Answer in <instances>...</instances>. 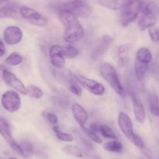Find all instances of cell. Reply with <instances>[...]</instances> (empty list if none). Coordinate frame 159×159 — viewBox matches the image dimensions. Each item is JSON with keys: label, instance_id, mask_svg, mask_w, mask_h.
Instances as JSON below:
<instances>
[{"label": "cell", "instance_id": "6da1fadb", "mask_svg": "<svg viewBox=\"0 0 159 159\" xmlns=\"http://www.w3.org/2000/svg\"><path fill=\"white\" fill-rule=\"evenodd\" d=\"M58 19L64 26L63 39L68 43H75L83 37L85 31L79 18L65 9H58Z\"/></svg>", "mask_w": 159, "mask_h": 159}, {"label": "cell", "instance_id": "7a4b0ae2", "mask_svg": "<svg viewBox=\"0 0 159 159\" xmlns=\"http://www.w3.org/2000/svg\"><path fill=\"white\" fill-rule=\"evenodd\" d=\"M159 20V6L154 0H141V17L138 26L141 31H145L156 25Z\"/></svg>", "mask_w": 159, "mask_h": 159}, {"label": "cell", "instance_id": "3957f363", "mask_svg": "<svg viewBox=\"0 0 159 159\" xmlns=\"http://www.w3.org/2000/svg\"><path fill=\"white\" fill-rule=\"evenodd\" d=\"M99 73L104 80L112 87L113 90L123 98L127 96L126 90L123 87L119 79L116 70L113 65L108 62H104L99 67Z\"/></svg>", "mask_w": 159, "mask_h": 159}, {"label": "cell", "instance_id": "277c9868", "mask_svg": "<svg viewBox=\"0 0 159 159\" xmlns=\"http://www.w3.org/2000/svg\"><path fill=\"white\" fill-rule=\"evenodd\" d=\"M118 126L124 136L133 143L137 147L144 149L145 144L142 139L134 131V126L131 118L124 112H120L117 118Z\"/></svg>", "mask_w": 159, "mask_h": 159}, {"label": "cell", "instance_id": "5b68a950", "mask_svg": "<svg viewBox=\"0 0 159 159\" xmlns=\"http://www.w3.org/2000/svg\"><path fill=\"white\" fill-rule=\"evenodd\" d=\"M58 9H65L74 14L78 18H87L93 13V8L85 1L71 0L61 3Z\"/></svg>", "mask_w": 159, "mask_h": 159}, {"label": "cell", "instance_id": "8992f818", "mask_svg": "<svg viewBox=\"0 0 159 159\" xmlns=\"http://www.w3.org/2000/svg\"><path fill=\"white\" fill-rule=\"evenodd\" d=\"M75 80L82 87L88 90L90 94L96 96H102L105 94L106 88L104 85L96 80L90 79L81 74L74 75Z\"/></svg>", "mask_w": 159, "mask_h": 159}, {"label": "cell", "instance_id": "52a82bcc", "mask_svg": "<svg viewBox=\"0 0 159 159\" xmlns=\"http://www.w3.org/2000/svg\"><path fill=\"white\" fill-rule=\"evenodd\" d=\"M19 13L24 20L35 26H45L48 23V19L42 16L38 11L28 6L23 5V6H20Z\"/></svg>", "mask_w": 159, "mask_h": 159}, {"label": "cell", "instance_id": "ba28073f", "mask_svg": "<svg viewBox=\"0 0 159 159\" xmlns=\"http://www.w3.org/2000/svg\"><path fill=\"white\" fill-rule=\"evenodd\" d=\"M1 104L5 110L14 113L20 110L21 107V98L16 90H8L2 95Z\"/></svg>", "mask_w": 159, "mask_h": 159}, {"label": "cell", "instance_id": "9c48e42d", "mask_svg": "<svg viewBox=\"0 0 159 159\" xmlns=\"http://www.w3.org/2000/svg\"><path fill=\"white\" fill-rule=\"evenodd\" d=\"M141 0L121 9L120 13V23L121 26L126 27L135 21L141 13Z\"/></svg>", "mask_w": 159, "mask_h": 159}, {"label": "cell", "instance_id": "30bf717a", "mask_svg": "<svg viewBox=\"0 0 159 159\" xmlns=\"http://www.w3.org/2000/svg\"><path fill=\"white\" fill-rule=\"evenodd\" d=\"M0 135L6 141V143L9 144L11 149L15 151L16 154L23 156V151L21 149V147L18 143L16 142L12 137V133H11V129L9 123L7 120L3 117L0 116Z\"/></svg>", "mask_w": 159, "mask_h": 159}, {"label": "cell", "instance_id": "8fae6325", "mask_svg": "<svg viewBox=\"0 0 159 159\" xmlns=\"http://www.w3.org/2000/svg\"><path fill=\"white\" fill-rule=\"evenodd\" d=\"M64 46L60 45H53L49 48L48 54L51 65L56 69H62L65 66V58L63 54Z\"/></svg>", "mask_w": 159, "mask_h": 159}, {"label": "cell", "instance_id": "7c38bea8", "mask_svg": "<svg viewBox=\"0 0 159 159\" xmlns=\"http://www.w3.org/2000/svg\"><path fill=\"white\" fill-rule=\"evenodd\" d=\"M2 77L4 82L9 87L13 88L16 91L19 92L22 94H26V86L22 82L21 80L19 79L13 73L8 70H3Z\"/></svg>", "mask_w": 159, "mask_h": 159}, {"label": "cell", "instance_id": "4fadbf2b", "mask_svg": "<svg viewBox=\"0 0 159 159\" xmlns=\"http://www.w3.org/2000/svg\"><path fill=\"white\" fill-rule=\"evenodd\" d=\"M113 41V38L110 35H103L101 38L100 42L96 49L93 51L91 55V58L94 62H98L101 60L104 55H106L107 51H108L109 48L112 45Z\"/></svg>", "mask_w": 159, "mask_h": 159}, {"label": "cell", "instance_id": "5bb4252c", "mask_svg": "<svg viewBox=\"0 0 159 159\" xmlns=\"http://www.w3.org/2000/svg\"><path fill=\"white\" fill-rule=\"evenodd\" d=\"M23 37V31L19 26H9L3 31V39L9 45H17L21 41Z\"/></svg>", "mask_w": 159, "mask_h": 159}, {"label": "cell", "instance_id": "9a60e30c", "mask_svg": "<svg viewBox=\"0 0 159 159\" xmlns=\"http://www.w3.org/2000/svg\"><path fill=\"white\" fill-rule=\"evenodd\" d=\"M130 96H131L132 102H133V110L135 118L137 122L142 124L145 122L146 119L145 108L143 104L142 101L138 98L136 93H134V92L130 93Z\"/></svg>", "mask_w": 159, "mask_h": 159}, {"label": "cell", "instance_id": "2e32d148", "mask_svg": "<svg viewBox=\"0 0 159 159\" xmlns=\"http://www.w3.org/2000/svg\"><path fill=\"white\" fill-rule=\"evenodd\" d=\"M71 108L73 114V117H74L76 123L79 124V126L81 128L85 126V124L88 122L89 117L86 109L83 106L79 104V103H73L71 106Z\"/></svg>", "mask_w": 159, "mask_h": 159}, {"label": "cell", "instance_id": "e0dca14e", "mask_svg": "<svg viewBox=\"0 0 159 159\" xmlns=\"http://www.w3.org/2000/svg\"><path fill=\"white\" fill-rule=\"evenodd\" d=\"M141 0H98L100 6L112 10H120Z\"/></svg>", "mask_w": 159, "mask_h": 159}, {"label": "cell", "instance_id": "ac0fdd59", "mask_svg": "<svg viewBox=\"0 0 159 159\" xmlns=\"http://www.w3.org/2000/svg\"><path fill=\"white\" fill-rule=\"evenodd\" d=\"M20 6L16 3H6L0 7V18H16Z\"/></svg>", "mask_w": 159, "mask_h": 159}, {"label": "cell", "instance_id": "d6986e66", "mask_svg": "<svg viewBox=\"0 0 159 159\" xmlns=\"http://www.w3.org/2000/svg\"><path fill=\"white\" fill-rule=\"evenodd\" d=\"M135 59L144 62V63L150 64L153 60V55L148 48L146 47H141V48H138V50L137 51Z\"/></svg>", "mask_w": 159, "mask_h": 159}, {"label": "cell", "instance_id": "ffe728a7", "mask_svg": "<svg viewBox=\"0 0 159 159\" xmlns=\"http://www.w3.org/2000/svg\"><path fill=\"white\" fill-rule=\"evenodd\" d=\"M149 68V64L144 63L142 62L135 59L134 61V73L136 78L138 80H142L145 76Z\"/></svg>", "mask_w": 159, "mask_h": 159}, {"label": "cell", "instance_id": "44dd1931", "mask_svg": "<svg viewBox=\"0 0 159 159\" xmlns=\"http://www.w3.org/2000/svg\"><path fill=\"white\" fill-rule=\"evenodd\" d=\"M148 105L152 115L155 116H159V98L156 94H149Z\"/></svg>", "mask_w": 159, "mask_h": 159}, {"label": "cell", "instance_id": "7402d4cb", "mask_svg": "<svg viewBox=\"0 0 159 159\" xmlns=\"http://www.w3.org/2000/svg\"><path fill=\"white\" fill-rule=\"evenodd\" d=\"M130 51V45H121L118 49V56H119V65L125 66L128 60V53Z\"/></svg>", "mask_w": 159, "mask_h": 159}, {"label": "cell", "instance_id": "603a6c76", "mask_svg": "<svg viewBox=\"0 0 159 159\" xmlns=\"http://www.w3.org/2000/svg\"><path fill=\"white\" fill-rule=\"evenodd\" d=\"M102 147H103L104 150L108 151V152L112 153H120L124 149V146L121 143V142L118 141L116 140H112V141H109L103 143Z\"/></svg>", "mask_w": 159, "mask_h": 159}, {"label": "cell", "instance_id": "cb8c5ba5", "mask_svg": "<svg viewBox=\"0 0 159 159\" xmlns=\"http://www.w3.org/2000/svg\"><path fill=\"white\" fill-rule=\"evenodd\" d=\"M62 151L68 155L74 156L76 157H82L84 156L83 152L82 150L76 145L68 144L62 148Z\"/></svg>", "mask_w": 159, "mask_h": 159}, {"label": "cell", "instance_id": "d4e9b609", "mask_svg": "<svg viewBox=\"0 0 159 159\" xmlns=\"http://www.w3.org/2000/svg\"><path fill=\"white\" fill-rule=\"evenodd\" d=\"M26 93L28 96L34 99H40L43 96V90L35 85H29L26 87Z\"/></svg>", "mask_w": 159, "mask_h": 159}, {"label": "cell", "instance_id": "484cf974", "mask_svg": "<svg viewBox=\"0 0 159 159\" xmlns=\"http://www.w3.org/2000/svg\"><path fill=\"white\" fill-rule=\"evenodd\" d=\"M20 145L23 151V157L26 159L31 158L34 154V147L33 146L32 143L29 141L24 140Z\"/></svg>", "mask_w": 159, "mask_h": 159}, {"label": "cell", "instance_id": "4316f807", "mask_svg": "<svg viewBox=\"0 0 159 159\" xmlns=\"http://www.w3.org/2000/svg\"><path fill=\"white\" fill-rule=\"evenodd\" d=\"M5 61H6V63L9 65L17 66L23 62V56L20 53L14 51V52H12L10 55H9V56L6 58Z\"/></svg>", "mask_w": 159, "mask_h": 159}, {"label": "cell", "instance_id": "83f0119b", "mask_svg": "<svg viewBox=\"0 0 159 159\" xmlns=\"http://www.w3.org/2000/svg\"><path fill=\"white\" fill-rule=\"evenodd\" d=\"M98 132H99L104 138L113 139V140H116V135L115 134V132H113V129H112L110 126H107V125L99 124Z\"/></svg>", "mask_w": 159, "mask_h": 159}, {"label": "cell", "instance_id": "f1b7e54d", "mask_svg": "<svg viewBox=\"0 0 159 159\" xmlns=\"http://www.w3.org/2000/svg\"><path fill=\"white\" fill-rule=\"evenodd\" d=\"M53 130H54L56 137L59 140H61L64 142H71L74 140V137L71 133L63 132V131L61 130L60 128L57 126H54L53 127Z\"/></svg>", "mask_w": 159, "mask_h": 159}, {"label": "cell", "instance_id": "f546056e", "mask_svg": "<svg viewBox=\"0 0 159 159\" xmlns=\"http://www.w3.org/2000/svg\"><path fill=\"white\" fill-rule=\"evenodd\" d=\"M63 54L65 59H73L79 55V50L73 45L64 46Z\"/></svg>", "mask_w": 159, "mask_h": 159}, {"label": "cell", "instance_id": "4dcf8cb0", "mask_svg": "<svg viewBox=\"0 0 159 159\" xmlns=\"http://www.w3.org/2000/svg\"><path fill=\"white\" fill-rule=\"evenodd\" d=\"M81 129L83 131L84 133H85L92 141L95 142V143H102V140L100 138V137L98 135L97 132H94V131L92 130L91 129L85 127V126L81 128Z\"/></svg>", "mask_w": 159, "mask_h": 159}, {"label": "cell", "instance_id": "1f68e13d", "mask_svg": "<svg viewBox=\"0 0 159 159\" xmlns=\"http://www.w3.org/2000/svg\"><path fill=\"white\" fill-rule=\"evenodd\" d=\"M69 90L78 97H80L82 94V87L76 82L75 80H71L69 84Z\"/></svg>", "mask_w": 159, "mask_h": 159}, {"label": "cell", "instance_id": "d6a6232c", "mask_svg": "<svg viewBox=\"0 0 159 159\" xmlns=\"http://www.w3.org/2000/svg\"><path fill=\"white\" fill-rule=\"evenodd\" d=\"M148 34L150 39L154 43H158L159 41V30L158 27L155 26H152V27L148 29Z\"/></svg>", "mask_w": 159, "mask_h": 159}, {"label": "cell", "instance_id": "836d02e7", "mask_svg": "<svg viewBox=\"0 0 159 159\" xmlns=\"http://www.w3.org/2000/svg\"><path fill=\"white\" fill-rule=\"evenodd\" d=\"M44 118L52 125H57L58 123V117L53 112H44Z\"/></svg>", "mask_w": 159, "mask_h": 159}, {"label": "cell", "instance_id": "e575fe53", "mask_svg": "<svg viewBox=\"0 0 159 159\" xmlns=\"http://www.w3.org/2000/svg\"><path fill=\"white\" fill-rule=\"evenodd\" d=\"M53 101L57 105H59L60 107H67L68 106V102L65 101V99L61 98H57V97H54L53 98Z\"/></svg>", "mask_w": 159, "mask_h": 159}, {"label": "cell", "instance_id": "d590c367", "mask_svg": "<svg viewBox=\"0 0 159 159\" xmlns=\"http://www.w3.org/2000/svg\"><path fill=\"white\" fill-rule=\"evenodd\" d=\"M6 52V46H5L4 43L0 40V57H2L3 55H5Z\"/></svg>", "mask_w": 159, "mask_h": 159}, {"label": "cell", "instance_id": "8d00e7d4", "mask_svg": "<svg viewBox=\"0 0 159 159\" xmlns=\"http://www.w3.org/2000/svg\"><path fill=\"white\" fill-rule=\"evenodd\" d=\"M9 2V0H0V5L2 4H6Z\"/></svg>", "mask_w": 159, "mask_h": 159}, {"label": "cell", "instance_id": "74e56055", "mask_svg": "<svg viewBox=\"0 0 159 159\" xmlns=\"http://www.w3.org/2000/svg\"><path fill=\"white\" fill-rule=\"evenodd\" d=\"M9 159H17V158H16V157H10Z\"/></svg>", "mask_w": 159, "mask_h": 159}, {"label": "cell", "instance_id": "f35d334b", "mask_svg": "<svg viewBox=\"0 0 159 159\" xmlns=\"http://www.w3.org/2000/svg\"><path fill=\"white\" fill-rule=\"evenodd\" d=\"M81 1H85V0H81Z\"/></svg>", "mask_w": 159, "mask_h": 159}, {"label": "cell", "instance_id": "ab89813d", "mask_svg": "<svg viewBox=\"0 0 159 159\" xmlns=\"http://www.w3.org/2000/svg\"><path fill=\"white\" fill-rule=\"evenodd\" d=\"M158 30H159V26H158Z\"/></svg>", "mask_w": 159, "mask_h": 159}]
</instances>
